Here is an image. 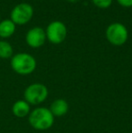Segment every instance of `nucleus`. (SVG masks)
I'll return each mask as SVG.
<instances>
[{
  "label": "nucleus",
  "mask_w": 132,
  "mask_h": 133,
  "mask_svg": "<svg viewBox=\"0 0 132 133\" xmlns=\"http://www.w3.org/2000/svg\"><path fill=\"white\" fill-rule=\"evenodd\" d=\"M13 56V47L9 43L5 41H0V58L8 59Z\"/></svg>",
  "instance_id": "nucleus-11"
},
{
  "label": "nucleus",
  "mask_w": 132,
  "mask_h": 133,
  "mask_svg": "<svg viewBox=\"0 0 132 133\" xmlns=\"http://www.w3.org/2000/svg\"><path fill=\"white\" fill-rule=\"evenodd\" d=\"M12 112L17 118H25L30 114V104L25 100H18L13 104Z\"/></svg>",
  "instance_id": "nucleus-9"
},
{
  "label": "nucleus",
  "mask_w": 132,
  "mask_h": 133,
  "mask_svg": "<svg viewBox=\"0 0 132 133\" xmlns=\"http://www.w3.org/2000/svg\"><path fill=\"white\" fill-rule=\"evenodd\" d=\"M46 40L45 31L42 27L35 26L30 29L25 35V41L30 47L38 48L44 45Z\"/></svg>",
  "instance_id": "nucleus-7"
},
{
  "label": "nucleus",
  "mask_w": 132,
  "mask_h": 133,
  "mask_svg": "<svg viewBox=\"0 0 132 133\" xmlns=\"http://www.w3.org/2000/svg\"><path fill=\"white\" fill-rule=\"evenodd\" d=\"M11 67L18 74L28 75L36 68V61L34 57L26 53L15 54L11 58Z\"/></svg>",
  "instance_id": "nucleus-2"
},
{
  "label": "nucleus",
  "mask_w": 132,
  "mask_h": 133,
  "mask_svg": "<svg viewBox=\"0 0 132 133\" xmlns=\"http://www.w3.org/2000/svg\"><path fill=\"white\" fill-rule=\"evenodd\" d=\"M120 5L124 7H131L132 6V0H117Z\"/></svg>",
  "instance_id": "nucleus-13"
},
{
  "label": "nucleus",
  "mask_w": 132,
  "mask_h": 133,
  "mask_svg": "<svg viewBox=\"0 0 132 133\" xmlns=\"http://www.w3.org/2000/svg\"><path fill=\"white\" fill-rule=\"evenodd\" d=\"M106 36L111 44L120 46L127 42L129 33L124 25L120 23H113L108 26L106 30Z\"/></svg>",
  "instance_id": "nucleus-4"
},
{
  "label": "nucleus",
  "mask_w": 132,
  "mask_h": 133,
  "mask_svg": "<svg viewBox=\"0 0 132 133\" xmlns=\"http://www.w3.org/2000/svg\"><path fill=\"white\" fill-rule=\"evenodd\" d=\"M28 121L31 127L37 130H49L54 123V116L49 109L39 107L33 110L28 115Z\"/></svg>",
  "instance_id": "nucleus-1"
},
{
  "label": "nucleus",
  "mask_w": 132,
  "mask_h": 133,
  "mask_svg": "<svg viewBox=\"0 0 132 133\" xmlns=\"http://www.w3.org/2000/svg\"><path fill=\"white\" fill-rule=\"evenodd\" d=\"M49 110L54 117H62L68 112L69 104L64 99H57L52 102Z\"/></svg>",
  "instance_id": "nucleus-8"
},
{
  "label": "nucleus",
  "mask_w": 132,
  "mask_h": 133,
  "mask_svg": "<svg viewBox=\"0 0 132 133\" xmlns=\"http://www.w3.org/2000/svg\"><path fill=\"white\" fill-rule=\"evenodd\" d=\"M16 31V24L11 19L0 21V37L8 38Z\"/></svg>",
  "instance_id": "nucleus-10"
},
{
  "label": "nucleus",
  "mask_w": 132,
  "mask_h": 133,
  "mask_svg": "<svg viewBox=\"0 0 132 133\" xmlns=\"http://www.w3.org/2000/svg\"><path fill=\"white\" fill-rule=\"evenodd\" d=\"M93 4L100 8H108L110 6L112 0H92Z\"/></svg>",
  "instance_id": "nucleus-12"
},
{
  "label": "nucleus",
  "mask_w": 132,
  "mask_h": 133,
  "mask_svg": "<svg viewBox=\"0 0 132 133\" xmlns=\"http://www.w3.org/2000/svg\"><path fill=\"white\" fill-rule=\"evenodd\" d=\"M46 38L52 44H59L65 40L67 36V28L64 23L60 21H53L49 24L46 28Z\"/></svg>",
  "instance_id": "nucleus-6"
},
{
  "label": "nucleus",
  "mask_w": 132,
  "mask_h": 133,
  "mask_svg": "<svg viewBox=\"0 0 132 133\" xmlns=\"http://www.w3.org/2000/svg\"><path fill=\"white\" fill-rule=\"evenodd\" d=\"M48 89L44 84L35 82L27 86L24 92V98L30 105H38L48 97Z\"/></svg>",
  "instance_id": "nucleus-3"
},
{
  "label": "nucleus",
  "mask_w": 132,
  "mask_h": 133,
  "mask_svg": "<svg viewBox=\"0 0 132 133\" xmlns=\"http://www.w3.org/2000/svg\"><path fill=\"white\" fill-rule=\"evenodd\" d=\"M33 9L32 5L27 3H21L13 8L10 15V19L16 25H25L33 17Z\"/></svg>",
  "instance_id": "nucleus-5"
}]
</instances>
